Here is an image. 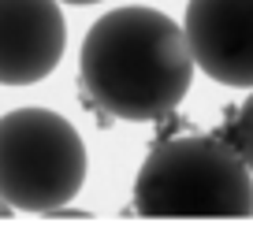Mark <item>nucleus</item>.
<instances>
[{"mask_svg":"<svg viewBox=\"0 0 253 249\" xmlns=\"http://www.w3.org/2000/svg\"><path fill=\"white\" fill-rule=\"evenodd\" d=\"M231 112H235V116H231L223 138L231 141V149L246 160V167H250V175H253V93H250V101H246L242 108H231Z\"/></svg>","mask_w":253,"mask_h":249,"instance_id":"nucleus-6","label":"nucleus"},{"mask_svg":"<svg viewBox=\"0 0 253 249\" xmlns=\"http://www.w3.org/2000/svg\"><path fill=\"white\" fill-rule=\"evenodd\" d=\"M130 201L149 219H250L253 175L223 134H179L145 156Z\"/></svg>","mask_w":253,"mask_h":249,"instance_id":"nucleus-2","label":"nucleus"},{"mask_svg":"<svg viewBox=\"0 0 253 249\" xmlns=\"http://www.w3.org/2000/svg\"><path fill=\"white\" fill-rule=\"evenodd\" d=\"M182 34L212 82L253 86V0H190Z\"/></svg>","mask_w":253,"mask_h":249,"instance_id":"nucleus-4","label":"nucleus"},{"mask_svg":"<svg viewBox=\"0 0 253 249\" xmlns=\"http://www.w3.org/2000/svg\"><path fill=\"white\" fill-rule=\"evenodd\" d=\"M79 82L86 101L112 119L153 123L179 108L194 82L186 34L157 8H116L82 38Z\"/></svg>","mask_w":253,"mask_h":249,"instance_id":"nucleus-1","label":"nucleus"},{"mask_svg":"<svg viewBox=\"0 0 253 249\" xmlns=\"http://www.w3.org/2000/svg\"><path fill=\"white\" fill-rule=\"evenodd\" d=\"M63 4H97V0H63Z\"/></svg>","mask_w":253,"mask_h":249,"instance_id":"nucleus-7","label":"nucleus"},{"mask_svg":"<svg viewBox=\"0 0 253 249\" xmlns=\"http://www.w3.org/2000/svg\"><path fill=\"white\" fill-rule=\"evenodd\" d=\"M86 182L79 130L48 108L0 116V201L19 212H60Z\"/></svg>","mask_w":253,"mask_h":249,"instance_id":"nucleus-3","label":"nucleus"},{"mask_svg":"<svg viewBox=\"0 0 253 249\" xmlns=\"http://www.w3.org/2000/svg\"><path fill=\"white\" fill-rule=\"evenodd\" d=\"M67 45L60 0H0V86H30L56 71Z\"/></svg>","mask_w":253,"mask_h":249,"instance_id":"nucleus-5","label":"nucleus"}]
</instances>
